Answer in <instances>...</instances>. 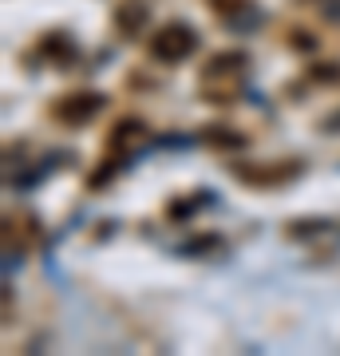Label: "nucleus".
Wrapping results in <instances>:
<instances>
[{
	"label": "nucleus",
	"instance_id": "obj_8",
	"mask_svg": "<svg viewBox=\"0 0 340 356\" xmlns=\"http://www.w3.org/2000/svg\"><path fill=\"white\" fill-rule=\"evenodd\" d=\"M321 127H325L328 135H332V131H340V111H337V115H328V119H325V123H321Z\"/></svg>",
	"mask_w": 340,
	"mask_h": 356
},
{
	"label": "nucleus",
	"instance_id": "obj_7",
	"mask_svg": "<svg viewBox=\"0 0 340 356\" xmlns=\"http://www.w3.org/2000/svg\"><path fill=\"white\" fill-rule=\"evenodd\" d=\"M214 4L218 16H226V20H234V16H245L250 13V0H210Z\"/></svg>",
	"mask_w": 340,
	"mask_h": 356
},
{
	"label": "nucleus",
	"instance_id": "obj_6",
	"mask_svg": "<svg viewBox=\"0 0 340 356\" xmlns=\"http://www.w3.org/2000/svg\"><path fill=\"white\" fill-rule=\"evenodd\" d=\"M206 143H210V147H241V135L238 131H229V127H210L206 131Z\"/></svg>",
	"mask_w": 340,
	"mask_h": 356
},
{
	"label": "nucleus",
	"instance_id": "obj_2",
	"mask_svg": "<svg viewBox=\"0 0 340 356\" xmlns=\"http://www.w3.org/2000/svg\"><path fill=\"white\" fill-rule=\"evenodd\" d=\"M241 72H245V56H241V51H222V56H214V60H210V67H206L202 83H206V91H210V95H214V103H226V95L238 88Z\"/></svg>",
	"mask_w": 340,
	"mask_h": 356
},
{
	"label": "nucleus",
	"instance_id": "obj_1",
	"mask_svg": "<svg viewBox=\"0 0 340 356\" xmlns=\"http://www.w3.org/2000/svg\"><path fill=\"white\" fill-rule=\"evenodd\" d=\"M194 48H198V36H194L190 24H163L147 40V51H151V60H159V64H182Z\"/></svg>",
	"mask_w": 340,
	"mask_h": 356
},
{
	"label": "nucleus",
	"instance_id": "obj_3",
	"mask_svg": "<svg viewBox=\"0 0 340 356\" xmlns=\"http://www.w3.org/2000/svg\"><path fill=\"white\" fill-rule=\"evenodd\" d=\"M301 175V163L293 159H281V163H238L234 166V178L245 182V186H285Z\"/></svg>",
	"mask_w": 340,
	"mask_h": 356
},
{
	"label": "nucleus",
	"instance_id": "obj_4",
	"mask_svg": "<svg viewBox=\"0 0 340 356\" xmlns=\"http://www.w3.org/2000/svg\"><path fill=\"white\" fill-rule=\"evenodd\" d=\"M99 111H103V95L99 91H72V95L56 99L51 119H60L63 127H79V123H91Z\"/></svg>",
	"mask_w": 340,
	"mask_h": 356
},
{
	"label": "nucleus",
	"instance_id": "obj_5",
	"mask_svg": "<svg viewBox=\"0 0 340 356\" xmlns=\"http://www.w3.org/2000/svg\"><path fill=\"white\" fill-rule=\"evenodd\" d=\"M143 131H147V127H143L139 119H123V123L115 127V135H111L107 147H111V151H131L135 143H143Z\"/></svg>",
	"mask_w": 340,
	"mask_h": 356
}]
</instances>
